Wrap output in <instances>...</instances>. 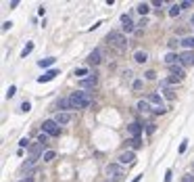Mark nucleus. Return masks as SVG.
<instances>
[{
  "instance_id": "1",
  "label": "nucleus",
  "mask_w": 194,
  "mask_h": 182,
  "mask_svg": "<svg viewBox=\"0 0 194 182\" xmlns=\"http://www.w3.org/2000/svg\"><path fill=\"white\" fill-rule=\"evenodd\" d=\"M69 105L71 109H88L92 105V94L86 90H75L69 94Z\"/></svg>"
},
{
  "instance_id": "2",
  "label": "nucleus",
  "mask_w": 194,
  "mask_h": 182,
  "mask_svg": "<svg viewBox=\"0 0 194 182\" xmlns=\"http://www.w3.org/2000/svg\"><path fill=\"white\" fill-rule=\"evenodd\" d=\"M109 44H113V46H117L119 50H123V48H127V38H125V34L123 32H109L106 34V38H104Z\"/></svg>"
},
{
  "instance_id": "3",
  "label": "nucleus",
  "mask_w": 194,
  "mask_h": 182,
  "mask_svg": "<svg viewBox=\"0 0 194 182\" xmlns=\"http://www.w3.org/2000/svg\"><path fill=\"white\" fill-rule=\"evenodd\" d=\"M42 132H46L48 136H58V134H61V126H58L54 119H44V124H42Z\"/></svg>"
},
{
  "instance_id": "4",
  "label": "nucleus",
  "mask_w": 194,
  "mask_h": 182,
  "mask_svg": "<svg viewBox=\"0 0 194 182\" xmlns=\"http://www.w3.org/2000/svg\"><path fill=\"white\" fill-rule=\"evenodd\" d=\"M98 86V76L96 73H90L86 80H79V88L82 90H94Z\"/></svg>"
},
{
  "instance_id": "5",
  "label": "nucleus",
  "mask_w": 194,
  "mask_h": 182,
  "mask_svg": "<svg viewBox=\"0 0 194 182\" xmlns=\"http://www.w3.org/2000/svg\"><path fill=\"white\" fill-rule=\"evenodd\" d=\"M44 147L40 144V142H31V147H29V159L31 161H36V159H40V157H44Z\"/></svg>"
},
{
  "instance_id": "6",
  "label": "nucleus",
  "mask_w": 194,
  "mask_h": 182,
  "mask_svg": "<svg viewBox=\"0 0 194 182\" xmlns=\"http://www.w3.org/2000/svg\"><path fill=\"white\" fill-rule=\"evenodd\" d=\"M134 25H136V23L132 21V17H130L127 13H123V15H121V32H123V34H132V32H134Z\"/></svg>"
},
{
  "instance_id": "7",
  "label": "nucleus",
  "mask_w": 194,
  "mask_h": 182,
  "mask_svg": "<svg viewBox=\"0 0 194 182\" xmlns=\"http://www.w3.org/2000/svg\"><path fill=\"white\" fill-rule=\"evenodd\" d=\"M119 163H121V165H132V163H136V153H134V151H123V153L119 155Z\"/></svg>"
},
{
  "instance_id": "8",
  "label": "nucleus",
  "mask_w": 194,
  "mask_h": 182,
  "mask_svg": "<svg viewBox=\"0 0 194 182\" xmlns=\"http://www.w3.org/2000/svg\"><path fill=\"white\" fill-rule=\"evenodd\" d=\"M52 119H54L58 126H67V124L71 122V113H63V111H56Z\"/></svg>"
},
{
  "instance_id": "9",
  "label": "nucleus",
  "mask_w": 194,
  "mask_h": 182,
  "mask_svg": "<svg viewBox=\"0 0 194 182\" xmlns=\"http://www.w3.org/2000/svg\"><path fill=\"white\" fill-rule=\"evenodd\" d=\"M121 172H123V165H121V163H109V165H106V176H115V178H119Z\"/></svg>"
},
{
  "instance_id": "10",
  "label": "nucleus",
  "mask_w": 194,
  "mask_h": 182,
  "mask_svg": "<svg viewBox=\"0 0 194 182\" xmlns=\"http://www.w3.org/2000/svg\"><path fill=\"white\" fill-rule=\"evenodd\" d=\"M127 134L132 138H142V126H140L138 122L130 124V126H127Z\"/></svg>"
},
{
  "instance_id": "11",
  "label": "nucleus",
  "mask_w": 194,
  "mask_h": 182,
  "mask_svg": "<svg viewBox=\"0 0 194 182\" xmlns=\"http://www.w3.org/2000/svg\"><path fill=\"white\" fill-rule=\"evenodd\" d=\"M146 100H148L150 105H154V109H157V107H165V105H163V96H161L159 92H150V94L146 96Z\"/></svg>"
},
{
  "instance_id": "12",
  "label": "nucleus",
  "mask_w": 194,
  "mask_h": 182,
  "mask_svg": "<svg viewBox=\"0 0 194 182\" xmlns=\"http://www.w3.org/2000/svg\"><path fill=\"white\" fill-rule=\"evenodd\" d=\"M180 65H194V52L192 50H186L180 54Z\"/></svg>"
},
{
  "instance_id": "13",
  "label": "nucleus",
  "mask_w": 194,
  "mask_h": 182,
  "mask_svg": "<svg viewBox=\"0 0 194 182\" xmlns=\"http://www.w3.org/2000/svg\"><path fill=\"white\" fill-rule=\"evenodd\" d=\"M88 63H90V65H100V63H102V52H100L98 48H94V50L90 52V57H88Z\"/></svg>"
},
{
  "instance_id": "14",
  "label": "nucleus",
  "mask_w": 194,
  "mask_h": 182,
  "mask_svg": "<svg viewBox=\"0 0 194 182\" xmlns=\"http://www.w3.org/2000/svg\"><path fill=\"white\" fill-rule=\"evenodd\" d=\"M56 76H58V69H50V71H46V73H44V76H40V78H38V82H40V84H44V82L54 80Z\"/></svg>"
},
{
  "instance_id": "15",
  "label": "nucleus",
  "mask_w": 194,
  "mask_h": 182,
  "mask_svg": "<svg viewBox=\"0 0 194 182\" xmlns=\"http://www.w3.org/2000/svg\"><path fill=\"white\" fill-rule=\"evenodd\" d=\"M134 61H136L138 65L146 63V61H148V52H146V50H136V52H134Z\"/></svg>"
},
{
  "instance_id": "16",
  "label": "nucleus",
  "mask_w": 194,
  "mask_h": 182,
  "mask_svg": "<svg viewBox=\"0 0 194 182\" xmlns=\"http://www.w3.org/2000/svg\"><path fill=\"white\" fill-rule=\"evenodd\" d=\"M165 63H167V67H171V65H180V54L169 52V54L165 57Z\"/></svg>"
},
{
  "instance_id": "17",
  "label": "nucleus",
  "mask_w": 194,
  "mask_h": 182,
  "mask_svg": "<svg viewBox=\"0 0 194 182\" xmlns=\"http://www.w3.org/2000/svg\"><path fill=\"white\" fill-rule=\"evenodd\" d=\"M56 109H58V111H63V113H69V109H71L69 98H61V100L56 103Z\"/></svg>"
},
{
  "instance_id": "18",
  "label": "nucleus",
  "mask_w": 194,
  "mask_h": 182,
  "mask_svg": "<svg viewBox=\"0 0 194 182\" xmlns=\"http://www.w3.org/2000/svg\"><path fill=\"white\" fill-rule=\"evenodd\" d=\"M159 92H163V94H165V96H167L169 100H173V98H175V94H173V90H171V88H169L167 84H163V82H161V90H159Z\"/></svg>"
},
{
  "instance_id": "19",
  "label": "nucleus",
  "mask_w": 194,
  "mask_h": 182,
  "mask_svg": "<svg viewBox=\"0 0 194 182\" xmlns=\"http://www.w3.org/2000/svg\"><path fill=\"white\" fill-rule=\"evenodd\" d=\"M136 107H138V111H140V113H148V111H150V103H148V100H138V105H136Z\"/></svg>"
},
{
  "instance_id": "20",
  "label": "nucleus",
  "mask_w": 194,
  "mask_h": 182,
  "mask_svg": "<svg viewBox=\"0 0 194 182\" xmlns=\"http://www.w3.org/2000/svg\"><path fill=\"white\" fill-rule=\"evenodd\" d=\"M182 46H184L186 50H192L194 48V36H186V38L182 40Z\"/></svg>"
},
{
  "instance_id": "21",
  "label": "nucleus",
  "mask_w": 194,
  "mask_h": 182,
  "mask_svg": "<svg viewBox=\"0 0 194 182\" xmlns=\"http://www.w3.org/2000/svg\"><path fill=\"white\" fill-rule=\"evenodd\" d=\"M136 11H138L140 15H148V11H150V4H148V2H140Z\"/></svg>"
},
{
  "instance_id": "22",
  "label": "nucleus",
  "mask_w": 194,
  "mask_h": 182,
  "mask_svg": "<svg viewBox=\"0 0 194 182\" xmlns=\"http://www.w3.org/2000/svg\"><path fill=\"white\" fill-rule=\"evenodd\" d=\"M54 61H56L54 57H48V59H42V61H38V65H40V67H50V65H54Z\"/></svg>"
},
{
  "instance_id": "23",
  "label": "nucleus",
  "mask_w": 194,
  "mask_h": 182,
  "mask_svg": "<svg viewBox=\"0 0 194 182\" xmlns=\"http://www.w3.org/2000/svg\"><path fill=\"white\" fill-rule=\"evenodd\" d=\"M75 76H77L79 80H86V76H90V71H88L86 67H79V69H75Z\"/></svg>"
},
{
  "instance_id": "24",
  "label": "nucleus",
  "mask_w": 194,
  "mask_h": 182,
  "mask_svg": "<svg viewBox=\"0 0 194 182\" xmlns=\"http://www.w3.org/2000/svg\"><path fill=\"white\" fill-rule=\"evenodd\" d=\"M127 142H130V147H132V149H134V151H136V149H140V147H142V138H130V140H127Z\"/></svg>"
},
{
  "instance_id": "25",
  "label": "nucleus",
  "mask_w": 194,
  "mask_h": 182,
  "mask_svg": "<svg viewBox=\"0 0 194 182\" xmlns=\"http://www.w3.org/2000/svg\"><path fill=\"white\" fill-rule=\"evenodd\" d=\"M31 50H34V42H27V44H25V48L21 50V59H25V57H27Z\"/></svg>"
},
{
  "instance_id": "26",
  "label": "nucleus",
  "mask_w": 194,
  "mask_h": 182,
  "mask_svg": "<svg viewBox=\"0 0 194 182\" xmlns=\"http://www.w3.org/2000/svg\"><path fill=\"white\" fill-rule=\"evenodd\" d=\"M180 13H182V6H180V4H173V6L169 8V17H178Z\"/></svg>"
},
{
  "instance_id": "27",
  "label": "nucleus",
  "mask_w": 194,
  "mask_h": 182,
  "mask_svg": "<svg viewBox=\"0 0 194 182\" xmlns=\"http://www.w3.org/2000/svg\"><path fill=\"white\" fill-rule=\"evenodd\" d=\"M161 82H163V84H167V86H171V84H180L182 80H180V78H175V76H169L167 80H161Z\"/></svg>"
},
{
  "instance_id": "28",
  "label": "nucleus",
  "mask_w": 194,
  "mask_h": 182,
  "mask_svg": "<svg viewBox=\"0 0 194 182\" xmlns=\"http://www.w3.org/2000/svg\"><path fill=\"white\" fill-rule=\"evenodd\" d=\"M54 157H56V153H54V151H46V153H44V157H42V159H44V161H46V163H48V161H52V159H54Z\"/></svg>"
},
{
  "instance_id": "29",
  "label": "nucleus",
  "mask_w": 194,
  "mask_h": 182,
  "mask_svg": "<svg viewBox=\"0 0 194 182\" xmlns=\"http://www.w3.org/2000/svg\"><path fill=\"white\" fill-rule=\"evenodd\" d=\"M31 109V103L29 100H25V103H21V107H19V111H23V113H27Z\"/></svg>"
},
{
  "instance_id": "30",
  "label": "nucleus",
  "mask_w": 194,
  "mask_h": 182,
  "mask_svg": "<svg viewBox=\"0 0 194 182\" xmlns=\"http://www.w3.org/2000/svg\"><path fill=\"white\" fill-rule=\"evenodd\" d=\"M38 142H40V144H42V147H44V144H46V142H48V134H46V132H42V134H40V136H38Z\"/></svg>"
},
{
  "instance_id": "31",
  "label": "nucleus",
  "mask_w": 194,
  "mask_h": 182,
  "mask_svg": "<svg viewBox=\"0 0 194 182\" xmlns=\"http://www.w3.org/2000/svg\"><path fill=\"white\" fill-rule=\"evenodd\" d=\"M19 147H21V149H25V147H31L29 138H21V140H19Z\"/></svg>"
},
{
  "instance_id": "32",
  "label": "nucleus",
  "mask_w": 194,
  "mask_h": 182,
  "mask_svg": "<svg viewBox=\"0 0 194 182\" xmlns=\"http://www.w3.org/2000/svg\"><path fill=\"white\" fill-rule=\"evenodd\" d=\"M180 6H182V8H192L194 2L192 0H184V2H180Z\"/></svg>"
},
{
  "instance_id": "33",
  "label": "nucleus",
  "mask_w": 194,
  "mask_h": 182,
  "mask_svg": "<svg viewBox=\"0 0 194 182\" xmlns=\"http://www.w3.org/2000/svg\"><path fill=\"white\" fill-rule=\"evenodd\" d=\"M34 163H36V161H31V159H29V161H25V163L21 165V170H31V168H34Z\"/></svg>"
},
{
  "instance_id": "34",
  "label": "nucleus",
  "mask_w": 194,
  "mask_h": 182,
  "mask_svg": "<svg viewBox=\"0 0 194 182\" xmlns=\"http://www.w3.org/2000/svg\"><path fill=\"white\" fill-rule=\"evenodd\" d=\"M15 92H17V88H15V86H10V88L6 90V98H13V96H15Z\"/></svg>"
},
{
  "instance_id": "35",
  "label": "nucleus",
  "mask_w": 194,
  "mask_h": 182,
  "mask_svg": "<svg viewBox=\"0 0 194 182\" xmlns=\"http://www.w3.org/2000/svg\"><path fill=\"white\" fill-rule=\"evenodd\" d=\"M142 86H144V82H142V80H136V82H134V90H140Z\"/></svg>"
},
{
  "instance_id": "36",
  "label": "nucleus",
  "mask_w": 194,
  "mask_h": 182,
  "mask_svg": "<svg viewBox=\"0 0 194 182\" xmlns=\"http://www.w3.org/2000/svg\"><path fill=\"white\" fill-rule=\"evenodd\" d=\"M34 180H36V178H34V174H27L25 178H21L19 182H34Z\"/></svg>"
},
{
  "instance_id": "37",
  "label": "nucleus",
  "mask_w": 194,
  "mask_h": 182,
  "mask_svg": "<svg viewBox=\"0 0 194 182\" xmlns=\"http://www.w3.org/2000/svg\"><path fill=\"white\" fill-rule=\"evenodd\" d=\"M171 176H173V172H171V170H167V172H165V180H163V182H171Z\"/></svg>"
},
{
  "instance_id": "38",
  "label": "nucleus",
  "mask_w": 194,
  "mask_h": 182,
  "mask_svg": "<svg viewBox=\"0 0 194 182\" xmlns=\"http://www.w3.org/2000/svg\"><path fill=\"white\" fill-rule=\"evenodd\" d=\"M10 27H13V21H4V23H2V29H4V32L10 29Z\"/></svg>"
},
{
  "instance_id": "39",
  "label": "nucleus",
  "mask_w": 194,
  "mask_h": 182,
  "mask_svg": "<svg viewBox=\"0 0 194 182\" xmlns=\"http://www.w3.org/2000/svg\"><path fill=\"white\" fill-rule=\"evenodd\" d=\"M188 149V140H182V144H180V153H184Z\"/></svg>"
},
{
  "instance_id": "40",
  "label": "nucleus",
  "mask_w": 194,
  "mask_h": 182,
  "mask_svg": "<svg viewBox=\"0 0 194 182\" xmlns=\"http://www.w3.org/2000/svg\"><path fill=\"white\" fill-rule=\"evenodd\" d=\"M144 76H146V80H154V78H157V73H154V71H146Z\"/></svg>"
},
{
  "instance_id": "41",
  "label": "nucleus",
  "mask_w": 194,
  "mask_h": 182,
  "mask_svg": "<svg viewBox=\"0 0 194 182\" xmlns=\"http://www.w3.org/2000/svg\"><path fill=\"white\" fill-rule=\"evenodd\" d=\"M182 182H194V176L192 174H186V176L182 178Z\"/></svg>"
},
{
  "instance_id": "42",
  "label": "nucleus",
  "mask_w": 194,
  "mask_h": 182,
  "mask_svg": "<svg viewBox=\"0 0 194 182\" xmlns=\"http://www.w3.org/2000/svg\"><path fill=\"white\" fill-rule=\"evenodd\" d=\"M165 111H167V109H165V107H157V109H154V113H157V115H163V113H165Z\"/></svg>"
},
{
  "instance_id": "43",
  "label": "nucleus",
  "mask_w": 194,
  "mask_h": 182,
  "mask_svg": "<svg viewBox=\"0 0 194 182\" xmlns=\"http://www.w3.org/2000/svg\"><path fill=\"white\" fill-rule=\"evenodd\" d=\"M154 130H157V126H154V124H148V128H146V132H148V134H152Z\"/></svg>"
},
{
  "instance_id": "44",
  "label": "nucleus",
  "mask_w": 194,
  "mask_h": 182,
  "mask_svg": "<svg viewBox=\"0 0 194 182\" xmlns=\"http://www.w3.org/2000/svg\"><path fill=\"white\" fill-rule=\"evenodd\" d=\"M178 44H182V42L180 40H169V48H175Z\"/></svg>"
},
{
  "instance_id": "45",
  "label": "nucleus",
  "mask_w": 194,
  "mask_h": 182,
  "mask_svg": "<svg viewBox=\"0 0 194 182\" xmlns=\"http://www.w3.org/2000/svg\"><path fill=\"white\" fill-rule=\"evenodd\" d=\"M138 25H140V27H146V25H148V21H146V17H144V19H142V21H140V23H138Z\"/></svg>"
},
{
  "instance_id": "46",
  "label": "nucleus",
  "mask_w": 194,
  "mask_h": 182,
  "mask_svg": "<svg viewBox=\"0 0 194 182\" xmlns=\"http://www.w3.org/2000/svg\"><path fill=\"white\" fill-rule=\"evenodd\" d=\"M140 178H142V176H136V178H134L132 182H140Z\"/></svg>"
},
{
  "instance_id": "47",
  "label": "nucleus",
  "mask_w": 194,
  "mask_h": 182,
  "mask_svg": "<svg viewBox=\"0 0 194 182\" xmlns=\"http://www.w3.org/2000/svg\"><path fill=\"white\" fill-rule=\"evenodd\" d=\"M190 23H192V25H194V15H192V19H190Z\"/></svg>"
},
{
  "instance_id": "48",
  "label": "nucleus",
  "mask_w": 194,
  "mask_h": 182,
  "mask_svg": "<svg viewBox=\"0 0 194 182\" xmlns=\"http://www.w3.org/2000/svg\"><path fill=\"white\" fill-rule=\"evenodd\" d=\"M192 170H194V163H192Z\"/></svg>"
},
{
  "instance_id": "49",
  "label": "nucleus",
  "mask_w": 194,
  "mask_h": 182,
  "mask_svg": "<svg viewBox=\"0 0 194 182\" xmlns=\"http://www.w3.org/2000/svg\"><path fill=\"white\" fill-rule=\"evenodd\" d=\"M109 182H111V180H109Z\"/></svg>"
}]
</instances>
